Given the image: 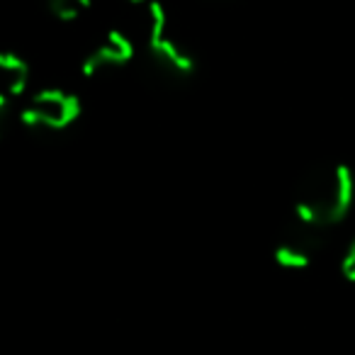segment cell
Returning a JSON list of instances; mask_svg holds the SVG:
<instances>
[{
	"instance_id": "cell-1",
	"label": "cell",
	"mask_w": 355,
	"mask_h": 355,
	"mask_svg": "<svg viewBox=\"0 0 355 355\" xmlns=\"http://www.w3.org/2000/svg\"><path fill=\"white\" fill-rule=\"evenodd\" d=\"M355 202V178L345 163H324L302 180L295 195V217L316 229L340 224Z\"/></svg>"
},
{
	"instance_id": "cell-2",
	"label": "cell",
	"mask_w": 355,
	"mask_h": 355,
	"mask_svg": "<svg viewBox=\"0 0 355 355\" xmlns=\"http://www.w3.org/2000/svg\"><path fill=\"white\" fill-rule=\"evenodd\" d=\"M146 54L158 73L171 80H188L195 73V56L173 35L171 15L158 0L146 6Z\"/></svg>"
},
{
	"instance_id": "cell-3",
	"label": "cell",
	"mask_w": 355,
	"mask_h": 355,
	"mask_svg": "<svg viewBox=\"0 0 355 355\" xmlns=\"http://www.w3.org/2000/svg\"><path fill=\"white\" fill-rule=\"evenodd\" d=\"M80 98L66 88H42L20 110V122L37 132H64L80 117Z\"/></svg>"
},
{
	"instance_id": "cell-4",
	"label": "cell",
	"mask_w": 355,
	"mask_h": 355,
	"mask_svg": "<svg viewBox=\"0 0 355 355\" xmlns=\"http://www.w3.org/2000/svg\"><path fill=\"white\" fill-rule=\"evenodd\" d=\"M321 232L324 229H316L295 217V222L290 227H285V232L275 241L277 266L285 268V270H304V268H309L314 263V258L319 256L321 246H324Z\"/></svg>"
},
{
	"instance_id": "cell-5",
	"label": "cell",
	"mask_w": 355,
	"mask_h": 355,
	"mask_svg": "<svg viewBox=\"0 0 355 355\" xmlns=\"http://www.w3.org/2000/svg\"><path fill=\"white\" fill-rule=\"evenodd\" d=\"M137 54V46L134 40L122 30H110L103 35V40L93 46V49L85 54L83 64H80V73L85 78H93V76L107 73V71L122 69Z\"/></svg>"
},
{
	"instance_id": "cell-6",
	"label": "cell",
	"mask_w": 355,
	"mask_h": 355,
	"mask_svg": "<svg viewBox=\"0 0 355 355\" xmlns=\"http://www.w3.org/2000/svg\"><path fill=\"white\" fill-rule=\"evenodd\" d=\"M27 85H30L27 61L12 51L0 54V112H3V119H8L12 103L25 95Z\"/></svg>"
},
{
	"instance_id": "cell-7",
	"label": "cell",
	"mask_w": 355,
	"mask_h": 355,
	"mask_svg": "<svg viewBox=\"0 0 355 355\" xmlns=\"http://www.w3.org/2000/svg\"><path fill=\"white\" fill-rule=\"evenodd\" d=\"M46 10L61 22H76L90 10L93 0H44Z\"/></svg>"
},
{
	"instance_id": "cell-8",
	"label": "cell",
	"mask_w": 355,
	"mask_h": 355,
	"mask_svg": "<svg viewBox=\"0 0 355 355\" xmlns=\"http://www.w3.org/2000/svg\"><path fill=\"white\" fill-rule=\"evenodd\" d=\"M340 272H343L345 280L355 282V239L350 241L348 251H345L343 261H340Z\"/></svg>"
},
{
	"instance_id": "cell-9",
	"label": "cell",
	"mask_w": 355,
	"mask_h": 355,
	"mask_svg": "<svg viewBox=\"0 0 355 355\" xmlns=\"http://www.w3.org/2000/svg\"><path fill=\"white\" fill-rule=\"evenodd\" d=\"M129 3H134V6H139V3H151V0H129Z\"/></svg>"
}]
</instances>
